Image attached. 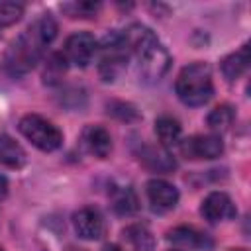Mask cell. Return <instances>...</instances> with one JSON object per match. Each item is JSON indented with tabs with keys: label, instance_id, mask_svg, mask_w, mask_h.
Returning <instances> with one entry per match:
<instances>
[{
	"label": "cell",
	"instance_id": "cell-16",
	"mask_svg": "<svg viewBox=\"0 0 251 251\" xmlns=\"http://www.w3.org/2000/svg\"><path fill=\"white\" fill-rule=\"evenodd\" d=\"M0 163L10 169H20L25 165V151L8 135H0Z\"/></svg>",
	"mask_w": 251,
	"mask_h": 251
},
{
	"label": "cell",
	"instance_id": "cell-22",
	"mask_svg": "<svg viewBox=\"0 0 251 251\" xmlns=\"http://www.w3.org/2000/svg\"><path fill=\"white\" fill-rule=\"evenodd\" d=\"M24 16V4L2 0L0 2V25H12Z\"/></svg>",
	"mask_w": 251,
	"mask_h": 251
},
{
	"label": "cell",
	"instance_id": "cell-17",
	"mask_svg": "<svg viewBox=\"0 0 251 251\" xmlns=\"http://www.w3.org/2000/svg\"><path fill=\"white\" fill-rule=\"evenodd\" d=\"M155 133L163 147H171L180 139V124L171 116H161L155 122Z\"/></svg>",
	"mask_w": 251,
	"mask_h": 251
},
{
	"label": "cell",
	"instance_id": "cell-12",
	"mask_svg": "<svg viewBox=\"0 0 251 251\" xmlns=\"http://www.w3.org/2000/svg\"><path fill=\"white\" fill-rule=\"evenodd\" d=\"M82 143L98 159H106L112 151V137L102 126H86L82 131Z\"/></svg>",
	"mask_w": 251,
	"mask_h": 251
},
{
	"label": "cell",
	"instance_id": "cell-25",
	"mask_svg": "<svg viewBox=\"0 0 251 251\" xmlns=\"http://www.w3.org/2000/svg\"><path fill=\"white\" fill-rule=\"evenodd\" d=\"M104 251H124V249H122L120 245H108V247H106Z\"/></svg>",
	"mask_w": 251,
	"mask_h": 251
},
{
	"label": "cell",
	"instance_id": "cell-1",
	"mask_svg": "<svg viewBox=\"0 0 251 251\" xmlns=\"http://www.w3.org/2000/svg\"><path fill=\"white\" fill-rule=\"evenodd\" d=\"M55 35L57 22L51 18V14H41L8 45L2 57V69L10 76H22L29 73L39 63Z\"/></svg>",
	"mask_w": 251,
	"mask_h": 251
},
{
	"label": "cell",
	"instance_id": "cell-7",
	"mask_svg": "<svg viewBox=\"0 0 251 251\" xmlns=\"http://www.w3.org/2000/svg\"><path fill=\"white\" fill-rule=\"evenodd\" d=\"M180 153L186 159H216L224 153V143L220 135H192L180 141Z\"/></svg>",
	"mask_w": 251,
	"mask_h": 251
},
{
	"label": "cell",
	"instance_id": "cell-21",
	"mask_svg": "<svg viewBox=\"0 0 251 251\" xmlns=\"http://www.w3.org/2000/svg\"><path fill=\"white\" fill-rule=\"evenodd\" d=\"M100 4L98 2H69L61 4V10L69 14L71 18H92L98 12Z\"/></svg>",
	"mask_w": 251,
	"mask_h": 251
},
{
	"label": "cell",
	"instance_id": "cell-27",
	"mask_svg": "<svg viewBox=\"0 0 251 251\" xmlns=\"http://www.w3.org/2000/svg\"><path fill=\"white\" fill-rule=\"evenodd\" d=\"M231 251H243V249H231Z\"/></svg>",
	"mask_w": 251,
	"mask_h": 251
},
{
	"label": "cell",
	"instance_id": "cell-19",
	"mask_svg": "<svg viewBox=\"0 0 251 251\" xmlns=\"http://www.w3.org/2000/svg\"><path fill=\"white\" fill-rule=\"evenodd\" d=\"M124 237H126L137 251H153V247H155V237H153V233H151L145 226H139V224L126 227V229H124Z\"/></svg>",
	"mask_w": 251,
	"mask_h": 251
},
{
	"label": "cell",
	"instance_id": "cell-26",
	"mask_svg": "<svg viewBox=\"0 0 251 251\" xmlns=\"http://www.w3.org/2000/svg\"><path fill=\"white\" fill-rule=\"evenodd\" d=\"M67 251H82V249H75V247H69Z\"/></svg>",
	"mask_w": 251,
	"mask_h": 251
},
{
	"label": "cell",
	"instance_id": "cell-9",
	"mask_svg": "<svg viewBox=\"0 0 251 251\" xmlns=\"http://www.w3.org/2000/svg\"><path fill=\"white\" fill-rule=\"evenodd\" d=\"M147 198L155 212H169L178 204V190L163 178H151L147 182Z\"/></svg>",
	"mask_w": 251,
	"mask_h": 251
},
{
	"label": "cell",
	"instance_id": "cell-6",
	"mask_svg": "<svg viewBox=\"0 0 251 251\" xmlns=\"http://www.w3.org/2000/svg\"><path fill=\"white\" fill-rule=\"evenodd\" d=\"M96 51H98L96 39L90 33H86V31H78V33H73V35L67 37L63 55H65L67 63L84 69L92 61Z\"/></svg>",
	"mask_w": 251,
	"mask_h": 251
},
{
	"label": "cell",
	"instance_id": "cell-4",
	"mask_svg": "<svg viewBox=\"0 0 251 251\" xmlns=\"http://www.w3.org/2000/svg\"><path fill=\"white\" fill-rule=\"evenodd\" d=\"M129 59L127 45L124 41L122 31H112L108 33L102 43H100V63H98V73L102 80L112 82L118 78V75L126 69V63Z\"/></svg>",
	"mask_w": 251,
	"mask_h": 251
},
{
	"label": "cell",
	"instance_id": "cell-18",
	"mask_svg": "<svg viewBox=\"0 0 251 251\" xmlns=\"http://www.w3.org/2000/svg\"><path fill=\"white\" fill-rule=\"evenodd\" d=\"M67 73V59L63 53H51L45 61V67H43V82L53 86V84H59L63 80Z\"/></svg>",
	"mask_w": 251,
	"mask_h": 251
},
{
	"label": "cell",
	"instance_id": "cell-24",
	"mask_svg": "<svg viewBox=\"0 0 251 251\" xmlns=\"http://www.w3.org/2000/svg\"><path fill=\"white\" fill-rule=\"evenodd\" d=\"M6 194H8V178L0 175V198H4Z\"/></svg>",
	"mask_w": 251,
	"mask_h": 251
},
{
	"label": "cell",
	"instance_id": "cell-11",
	"mask_svg": "<svg viewBox=\"0 0 251 251\" xmlns=\"http://www.w3.org/2000/svg\"><path fill=\"white\" fill-rule=\"evenodd\" d=\"M167 239L175 245L186 247V249H196V251H210L214 247V241L208 233L192 227V226H178L173 227L167 233Z\"/></svg>",
	"mask_w": 251,
	"mask_h": 251
},
{
	"label": "cell",
	"instance_id": "cell-28",
	"mask_svg": "<svg viewBox=\"0 0 251 251\" xmlns=\"http://www.w3.org/2000/svg\"><path fill=\"white\" fill-rule=\"evenodd\" d=\"M0 251H4V249H2V247H0Z\"/></svg>",
	"mask_w": 251,
	"mask_h": 251
},
{
	"label": "cell",
	"instance_id": "cell-29",
	"mask_svg": "<svg viewBox=\"0 0 251 251\" xmlns=\"http://www.w3.org/2000/svg\"><path fill=\"white\" fill-rule=\"evenodd\" d=\"M173 251H176V249H173Z\"/></svg>",
	"mask_w": 251,
	"mask_h": 251
},
{
	"label": "cell",
	"instance_id": "cell-5",
	"mask_svg": "<svg viewBox=\"0 0 251 251\" xmlns=\"http://www.w3.org/2000/svg\"><path fill=\"white\" fill-rule=\"evenodd\" d=\"M20 131L27 141H31V145H35L41 151H55L63 143L61 129L37 114L24 116L20 120Z\"/></svg>",
	"mask_w": 251,
	"mask_h": 251
},
{
	"label": "cell",
	"instance_id": "cell-14",
	"mask_svg": "<svg viewBox=\"0 0 251 251\" xmlns=\"http://www.w3.org/2000/svg\"><path fill=\"white\" fill-rule=\"evenodd\" d=\"M110 204L116 214L120 216H129L139 210V200L137 194L133 192L131 186H112L110 188Z\"/></svg>",
	"mask_w": 251,
	"mask_h": 251
},
{
	"label": "cell",
	"instance_id": "cell-23",
	"mask_svg": "<svg viewBox=\"0 0 251 251\" xmlns=\"http://www.w3.org/2000/svg\"><path fill=\"white\" fill-rule=\"evenodd\" d=\"M108 114H112V116H116L120 120H126V122H131V120L139 118L137 110L131 104H126V102H112V104H108Z\"/></svg>",
	"mask_w": 251,
	"mask_h": 251
},
{
	"label": "cell",
	"instance_id": "cell-10",
	"mask_svg": "<svg viewBox=\"0 0 251 251\" xmlns=\"http://www.w3.org/2000/svg\"><path fill=\"white\" fill-rule=\"evenodd\" d=\"M73 226L75 231L78 233V237L94 241L100 239L104 235V220L102 214L96 208H80L75 216H73Z\"/></svg>",
	"mask_w": 251,
	"mask_h": 251
},
{
	"label": "cell",
	"instance_id": "cell-15",
	"mask_svg": "<svg viewBox=\"0 0 251 251\" xmlns=\"http://www.w3.org/2000/svg\"><path fill=\"white\" fill-rule=\"evenodd\" d=\"M249 67V43H243L235 53L222 61V73L227 80H237Z\"/></svg>",
	"mask_w": 251,
	"mask_h": 251
},
{
	"label": "cell",
	"instance_id": "cell-2",
	"mask_svg": "<svg viewBox=\"0 0 251 251\" xmlns=\"http://www.w3.org/2000/svg\"><path fill=\"white\" fill-rule=\"evenodd\" d=\"M122 35L127 45L129 57L133 55L137 59V73L141 80L149 84L159 82L171 67V55L155 37V33L141 24H133L126 31H122Z\"/></svg>",
	"mask_w": 251,
	"mask_h": 251
},
{
	"label": "cell",
	"instance_id": "cell-3",
	"mask_svg": "<svg viewBox=\"0 0 251 251\" xmlns=\"http://www.w3.org/2000/svg\"><path fill=\"white\" fill-rule=\"evenodd\" d=\"M175 90H176V96L180 98V102H184L186 106L206 104L214 94L210 67L200 61L186 65L176 76Z\"/></svg>",
	"mask_w": 251,
	"mask_h": 251
},
{
	"label": "cell",
	"instance_id": "cell-20",
	"mask_svg": "<svg viewBox=\"0 0 251 251\" xmlns=\"http://www.w3.org/2000/svg\"><path fill=\"white\" fill-rule=\"evenodd\" d=\"M231 122H233V110H231V106H227V104H222V106L214 108V110L208 114V127H210L212 131H216V133L226 131V129L231 126Z\"/></svg>",
	"mask_w": 251,
	"mask_h": 251
},
{
	"label": "cell",
	"instance_id": "cell-13",
	"mask_svg": "<svg viewBox=\"0 0 251 251\" xmlns=\"http://www.w3.org/2000/svg\"><path fill=\"white\" fill-rule=\"evenodd\" d=\"M139 161L157 173H169L176 167V161L171 157V153L159 145H143L139 151Z\"/></svg>",
	"mask_w": 251,
	"mask_h": 251
},
{
	"label": "cell",
	"instance_id": "cell-8",
	"mask_svg": "<svg viewBox=\"0 0 251 251\" xmlns=\"http://www.w3.org/2000/svg\"><path fill=\"white\" fill-rule=\"evenodd\" d=\"M200 214H202L208 222L216 224V222H226V220L235 218L237 210H235V204L231 202V198H229L226 192H210V194L202 200Z\"/></svg>",
	"mask_w": 251,
	"mask_h": 251
}]
</instances>
